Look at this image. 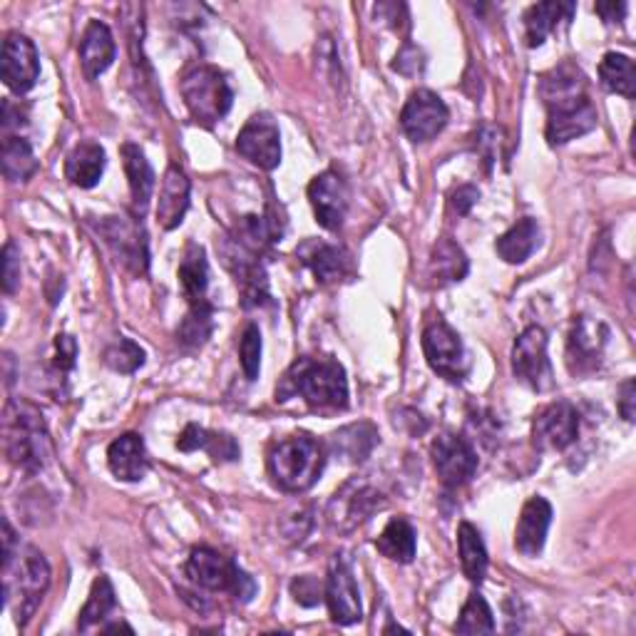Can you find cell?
<instances>
[{
    "instance_id": "cell-35",
    "label": "cell",
    "mask_w": 636,
    "mask_h": 636,
    "mask_svg": "<svg viewBox=\"0 0 636 636\" xmlns=\"http://www.w3.org/2000/svg\"><path fill=\"white\" fill-rule=\"evenodd\" d=\"M180 282L184 288V296L190 298V304L204 302V294H207L209 286V266H207V254L200 245H190L184 251V259L180 264Z\"/></svg>"
},
{
    "instance_id": "cell-4",
    "label": "cell",
    "mask_w": 636,
    "mask_h": 636,
    "mask_svg": "<svg viewBox=\"0 0 636 636\" xmlns=\"http://www.w3.org/2000/svg\"><path fill=\"white\" fill-rule=\"evenodd\" d=\"M50 587V565L43 552L35 547H18V555L11 565L3 567V597L5 606L15 604V622L25 626L31 622L43 594Z\"/></svg>"
},
{
    "instance_id": "cell-38",
    "label": "cell",
    "mask_w": 636,
    "mask_h": 636,
    "mask_svg": "<svg viewBox=\"0 0 636 636\" xmlns=\"http://www.w3.org/2000/svg\"><path fill=\"white\" fill-rule=\"evenodd\" d=\"M212 331H214V308L207 298H204V302L192 304L190 314H186L180 331H177V339L194 349V345L207 343Z\"/></svg>"
},
{
    "instance_id": "cell-45",
    "label": "cell",
    "mask_w": 636,
    "mask_h": 636,
    "mask_svg": "<svg viewBox=\"0 0 636 636\" xmlns=\"http://www.w3.org/2000/svg\"><path fill=\"white\" fill-rule=\"evenodd\" d=\"M209 443V430H204L202 425L190 423L180 435V441H177V447H180L182 453H194V451H204Z\"/></svg>"
},
{
    "instance_id": "cell-42",
    "label": "cell",
    "mask_w": 636,
    "mask_h": 636,
    "mask_svg": "<svg viewBox=\"0 0 636 636\" xmlns=\"http://www.w3.org/2000/svg\"><path fill=\"white\" fill-rule=\"evenodd\" d=\"M294 600L302 606H316L321 600H326V584L318 582L316 577H296L292 582Z\"/></svg>"
},
{
    "instance_id": "cell-25",
    "label": "cell",
    "mask_w": 636,
    "mask_h": 636,
    "mask_svg": "<svg viewBox=\"0 0 636 636\" xmlns=\"http://www.w3.org/2000/svg\"><path fill=\"white\" fill-rule=\"evenodd\" d=\"M123 164L129 180V192H133V202L139 217L147 212L149 200H152L155 192V172L152 164L147 162V155L139 149L135 143H125L123 149Z\"/></svg>"
},
{
    "instance_id": "cell-48",
    "label": "cell",
    "mask_w": 636,
    "mask_h": 636,
    "mask_svg": "<svg viewBox=\"0 0 636 636\" xmlns=\"http://www.w3.org/2000/svg\"><path fill=\"white\" fill-rule=\"evenodd\" d=\"M480 200V192H477V186L473 184H463L461 190L453 192L451 196V204H453V209L457 214H467L473 207H475V202Z\"/></svg>"
},
{
    "instance_id": "cell-12",
    "label": "cell",
    "mask_w": 636,
    "mask_h": 636,
    "mask_svg": "<svg viewBox=\"0 0 636 636\" xmlns=\"http://www.w3.org/2000/svg\"><path fill=\"white\" fill-rule=\"evenodd\" d=\"M447 120H451V112H447L443 98L425 88L416 90L404 105V112H400V127H404L410 143L435 139L445 129Z\"/></svg>"
},
{
    "instance_id": "cell-7",
    "label": "cell",
    "mask_w": 636,
    "mask_h": 636,
    "mask_svg": "<svg viewBox=\"0 0 636 636\" xmlns=\"http://www.w3.org/2000/svg\"><path fill=\"white\" fill-rule=\"evenodd\" d=\"M383 504H386V498L378 492V488H373L363 477H353L341 490H336L329 504H326V522L336 532H353L373 518Z\"/></svg>"
},
{
    "instance_id": "cell-31",
    "label": "cell",
    "mask_w": 636,
    "mask_h": 636,
    "mask_svg": "<svg viewBox=\"0 0 636 636\" xmlns=\"http://www.w3.org/2000/svg\"><path fill=\"white\" fill-rule=\"evenodd\" d=\"M572 13H575V3H537V5H532L525 15L530 48H540V45L547 41V35L559 25V21H569Z\"/></svg>"
},
{
    "instance_id": "cell-49",
    "label": "cell",
    "mask_w": 636,
    "mask_h": 636,
    "mask_svg": "<svg viewBox=\"0 0 636 636\" xmlns=\"http://www.w3.org/2000/svg\"><path fill=\"white\" fill-rule=\"evenodd\" d=\"M634 404H636V386L634 381H624L620 388V400H616V408H620L622 418L626 423H634Z\"/></svg>"
},
{
    "instance_id": "cell-36",
    "label": "cell",
    "mask_w": 636,
    "mask_h": 636,
    "mask_svg": "<svg viewBox=\"0 0 636 636\" xmlns=\"http://www.w3.org/2000/svg\"><path fill=\"white\" fill-rule=\"evenodd\" d=\"M540 92H542V100H545V105H552V102H559V100H567V98L587 95L584 75L579 72L575 65L565 63L542 78Z\"/></svg>"
},
{
    "instance_id": "cell-2",
    "label": "cell",
    "mask_w": 636,
    "mask_h": 636,
    "mask_svg": "<svg viewBox=\"0 0 636 636\" xmlns=\"http://www.w3.org/2000/svg\"><path fill=\"white\" fill-rule=\"evenodd\" d=\"M5 455L18 470L35 475L50 461V433L43 413L21 398L8 400L3 413Z\"/></svg>"
},
{
    "instance_id": "cell-6",
    "label": "cell",
    "mask_w": 636,
    "mask_h": 636,
    "mask_svg": "<svg viewBox=\"0 0 636 636\" xmlns=\"http://www.w3.org/2000/svg\"><path fill=\"white\" fill-rule=\"evenodd\" d=\"M180 88L184 105L192 112L196 123L212 127L222 117H227V112L231 110L234 92L229 88V80L214 65H196V68L186 70Z\"/></svg>"
},
{
    "instance_id": "cell-22",
    "label": "cell",
    "mask_w": 636,
    "mask_h": 636,
    "mask_svg": "<svg viewBox=\"0 0 636 636\" xmlns=\"http://www.w3.org/2000/svg\"><path fill=\"white\" fill-rule=\"evenodd\" d=\"M296 257L302 259L308 269H311V274L316 276L318 284L341 282L351 269V257L345 254L341 247L326 245V241H316V239L304 241V245L296 249Z\"/></svg>"
},
{
    "instance_id": "cell-27",
    "label": "cell",
    "mask_w": 636,
    "mask_h": 636,
    "mask_svg": "<svg viewBox=\"0 0 636 636\" xmlns=\"http://www.w3.org/2000/svg\"><path fill=\"white\" fill-rule=\"evenodd\" d=\"M537 247H540V224L532 217L512 224V227L498 239V245H495L500 259L508 261V264H522V261H527L535 254Z\"/></svg>"
},
{
    "instance_id": "cell-11",
    "label": "cell",
    "mask_w": 636,
    "mask_h": 636,
    "mask_svg": "<svg viewBox=\"0 0 636 636\" xmlns=\"http://www.w3.org/2000/svg\"><path fill=\"white\" fill-rule=\"evenodd\" d=\"M597 123H600V115H597V107L587 95L552 102L547 105V143L552 147L567 145L577 137L592 133Z\"/></svg>"
},
{
    "instance_id": "cell-3",
    "label": "cell",
    "mask_w": 636,
    "mask_h": 636,
    "mask_svg": "<svg viewBox=\"0 0 636 636\" xmlns=\"http://www.w3.org/2000/svg\"><path fill=\"white\" fill-rule=\"evenodd\" d=\"M323 467L326 447L306 433L284 438L269 451V475L284 492H306L314 488Z\"/></svg>"
},
{
    "instance_id": "cell-26",
    "label": "cell",
    "mask_w": 636,
    "mask_h": 636,
    "mask_svg": "<svg viewBox=\"0 0 636 636\" xmlns=\"http://www.w3.org/2000/svg\"><path fill=\"white\" fill-rule=\"evenodd\" d=\"M105 149L98 143H80L65 159V177L82 190H92L105 172Z\"/></svg>"
},
{
    "instance_id": "cell-43",
    "label": "cell",
    "mask_w": 636,
    "mask_h": 636,
    "mask_svg": "<svg viewBox=\"0 0 636 636\" xmlns=\"http://www.w3.org/2000/svg\"><path fill=\"white\" fill-rule=\"evenodd\" d=\"M21 286V254L13 241H8L3 249V288L5 294H15Z\"/></svg>"
},
{
    "instance_id": "cell-28",
    "label": "cell",
    "mask_w": 636,
    "mask_h": 636,
    "mask_svg": "<svg viewBox=\"0 0 636 636\" xmlns=\"http://www.w3.org/2000/svg\"><path fill=\"white\" fill-rule=\"evenodd\" d=\"M416 547H418L416 530L406 518H393L386 525V530L381 532V537L376 540V549L381 552V555L398 565L413 563Z\"/></svg>"
},
{
    "instance_id": "cell-15",
    "label": "cell",
    "mask_w": 636,
    "mask_h": 636,
    "mask_svg": "<svg viewBox=\"0 0 636 636\" xmlns=\"http://www.w3.org/2000/svg\"><path fill=\"white\" fill-rule=\"evenodd\" d=\"M610 331L602 321L589 316H577L567 339V366L575 376H589L602 366Z\"/></svg>"
},
{
    "instance_id": "cell-17",
    "label": "cell",
    "mask_w": 636,
    "mask_h": 636,
    "mask_svg": "<svg viewBox=\"0 0 636 636\" xmlns=\"http://www.w3.org/2000/svg\"><path fill=\"white\" fill-rule=\"evenodd\" d=\"M326 604H329L331 620L341 626H349L363 620L361 592L355 584L351 563L343 555H336L326 579Z\"/></svg>"
},
{
    "instance_id": "cell-20",
    "label": "cell",
    "mask_w": 636,
    "mask_h": 636,
    "mask_svg": "<svg viewBox=\"0 0 636 636\" xmlns=\"http://www.w3.org/2000/svg\"><path fill=\"white\" fill-rule=\"evenodd\" d=\"M552 525V504L545 498H530L520 512L518 530H514V547L520 555L537 557L545 547L547 532Z\"/></svg>"
},
{
    "instance_id": "cell-44",
    "label": "cell",
    "mask_w": 636,
    "mask_h": 636,
    "mask_svg": "<svg viewBox=\"0 0 636 636\" xmlns=\"http://www.w3.org/2000/svg\"><path fill=\"white\" fill-rule=\"evenodd\" d=\"M217 463H231L239 457V445L227 433H209V443L204 447Z\"/></svg>"
},
{
    "instance_id": "cell-37",
    "label": "cell",
    "mask_w": 636,
    "mask_h": 636,
    "mask_svg": "<svg viewBox=\"0 0 636 636\" xmlns=\"http://www.w3.org/2000/svg\"><path fill=\"white\" fill-rule=\"evenodd\" d=\"M117 600H115V587L107 577H98L95 584L90 589V597L86 606H82L80 620H78V629L80 632H90L92 626H98L107 620V616L115 612Z\"/></svg>"
},
{
    "instance_id": "cell-23",
    "label": "cell",
    "mask_w": 636,
    "mask_h": 636,
    "mask_svg": "<svg viewBox=\"0 0 636 636\" xmlns=\"http://www.w3.org/2000/svg\"><path fill=\"white\" fill-rule=\"evenodd\" d=\"M107 465L112 475L123 482L143 480L149 470V457L143 435L125 433L117 441H112L107 447Z\"/></svg>"
},
{
    "instance_id": "cell-33",
    "label": "cell",
    "mask_w": 636,
    "mask_h": 636,
    "mask_svg": "<svg viewBox=\"0 0 636 636\" xmlns=\"http://www.w3.org/2000/svg\"><path fill=\"white\" fill-rule=\"evenodd\" d=\"M3 174L11 182H27L37 172V159L33 155V147L21 135H5L3 137Z\"/></svg>"
},
{
    "instance_id": "cell-40",
    "label": "cell",
    "mask_w": 636,
    "mask_h": 636,
    "mask_svg": "<svg viewBox=\"0 0 636 636\" xmlns=\"http://www.w3.org/2000/svg\"><path fill=\"white\" fill-rule=\"evenodd\" d=\"M145 349H139L133 339H120L105 351V366L117 373H135L145 366Z\"/></svg>"
},
{
    "instance_id": "cell-24",
    "label": "cell",
    "mask_w": 636,
    "mask_h": 636,
    "mask_svg": "<svg viewBox=\"0 0 636 636\" xmlns=\"http://www.w3.org/2000/svg\"><path fill=\"white\" fill-rule=\"evenodd\" d=\"M112 60H115V37H112L105 23L92 21L80 41V63L82 70H86V78H100L110 68Z\"/></svg>"
},
{
    "instance_id": "cell-39",
    "label": "cell",
    "mask_w": 636,
    "mask_h": 636,
    "mask_svg": "<svg viewBox=\"0 0 636 636\" xmlns=\"http://www.w3.org/2000/svg\"><path fill=\"white\" fill-rule=\"evenodd\" d=\"M457 634H492L495 632V616L490 604L485 602L482 594L473 592L461 612V620L455 624Z\"/></svg>"
},
{
    "instance_id": "cell-9",
    "label": "cell",
    "mask_w": 636,
    "mask_h": 636,
    "mask_svg": "<svg viewBox=\"0 0 636 636\" xmlns=\"http://www.w3.org/2000/svg\"><path fill=\"white\" fill-rule=\"evenodd\" d=\"M100 237L105 239L112 257L133 274H147V234L137 217H105L98 224Z\"/></svg>"
},
{
    "instance_id": "cell-32",
    "label": "cell",
    "mask_w": 636,
    "mask_h": 636,
    "mask_svg": "<svg viewBox=\"0 0 636 636\" xmlns=\"http://www.w3.org/2000/svg\"><path fill=\"white\" fill-rule=\"evenodd\" d=\"M457 549H461L463 572L473 584H480L485 575H488V549L485 542L470 522H461L457 527Z\"/></svg>"
},
{
    "instance_id": "cell-19",
    "label": "cell",
    "mask_w": 636,
    "mask_h": 636,
    "mask_svg": "<svg viewBox=\"0 0 636 636\" xmlns=\"http://www.w3.org/2000/svg\"><path fill=\"white\" fill-rule=\"evenodd\" d=\"M308 200L316 214V222L323 229L339 231L343 227L345 212H349V184L339 172H323L308 184Z\"/></svg>"
},
{
    "instance_id": "cell-13",
    "label": "cell",
    "mask_w": 636,
    "mask_h": 636,
    "mask_svg": "<svg viewBox=\"0 0 636 636\" xmlns=\"http://www.w3.org/2000/svg\"><path fill=\"white\" fill-rule=\"evenodd\" d=\"M430 457L445 488H463L477 473V453L470 441L457 433L438 435L430 445Z\"/></svg>"
},
{
    "instance_id": "cell-14",
    "label": "cell",
    "mask_w": 636,
    "mask_h": 636,
    "mask_svg": "<svg viewBox=\"0 0 636 636\" xmlns=\"http://www.w3.org/2000/svg\"><path fill=\"white\" fill-rule=\"evenodd\" d=\"M237 152L259 170H276L282 162V133L269 112H257L254 117L247 120L237 137Z\"/></svg>"
},
{
    "instance_id": "cell-47",
    "label": "cell",
    "mask_w": 636,
    "mask_h": 636,
    "mask_svg": "<svg viewBox=\"0 0 636 636\" xmlns=\"http://www.w3.org/2000/svg\"><path fill=\"white\" fill-rule=\"evenodd\" d=\"M420 58H423V55H420L418 48H413V45H406V48L398 53L396 63H393V70H398L404 75H416L423 70V60Z\"/></svg>"
},
{
    "instance_id": "cell-34",
    "label": "cell",
    "mask_w": 636,
    "mask_h": 636,
    "mask_svg": "<svg viewBox=\"0 0 636 636\" xmlns=\"http://www.w3.org/2000/svg\"><path fill=\"white\" fill-rule=\"evenodd\" d=\"M600 82L606 92L632 100L636 95L634 60L622 53H606L600 63Z\"/></svg>"
},
{
    "instance_id": "cell-5",
    "label": "cell",
    "mask_w": 636,
    "mask_h": 636,
    "mask_svg": "<svg viewBox=\"0 0 636 636\" xmlns=\"http://www.w3.org/2000/svg\"><path fill=\"white\" fill-rule=\"evenodd\" d=\"M186 577L196 587L207 589V592H222L237 597L241 604L251 602L257 594V582L234 559L224 557L222 552L212 547H194L184 567Z\"/></svg>"
},
{
    "instance_id": "cell-8",
    "label": "cell",
    "mask_w": 636,
    "mask_h": 636,
    "mask_svg": "<svg viewBox=\"0 0 636 636\" xmlns=\"http://www.w3.org/2000/svg\"><path fill=\"white\" fill-rule=\"evenodd\" d=\"M512 373L522 386L545 393L555 386L552 363L547 359V333L540 326H530L520 333L512 349Z\"/></svg>"
},
{
    "instance_id": "cell-29",
    "label": "cell",
    "mask_w": 636,
    "mask_h": 636,
    "mask_svg": "<svg viewBox=\"0 0 636 636\" xmlns=\"http://www.w3.org/2000/svg\"><path fill=\"white\" fill-rule=\"evenodd\" d=\"M467 257L465 251L455 245L453 239H441L433 249V254H430V279L438 286H445V284H455V282H463L467 276Z\"/></svg>"
},
{
    "instance_id": "cell-10",
    "label": "cell",
    "mask_w": 636,
    "mask_h": 636,
    "mask_svg": "<svg viewBox=\"0 0 636 636\" xmlns=\"http://www.w3.org/2000/svg\"><path fill=\"white\" fill-rule=\"evenodd\" d=\"M423 351L428 359V366L433 368L438 376L447 381H461L467 371L465 349L457 331L445 318H433L428 321L423 331Z\"/></svg>"
},
{
    "instance_id": "cell-18",
    "label": "cell",
    "mask_w": 636,
    "mask_h": 636,
    "mask_svg": "<svg viewBox=\"0 0 636 636\" xmlns=\"http://www.w3.org/2000/svg\"><path fill=\"white\" fill-rule=\"evenodd\" d=\"M0 72L3 82L18 95L33 90L37 78H41V58L31 37L21 33H8L3 41V53H0Z\"/></svg>"
},
{
    "instance_id": "cell-46",
    "label": "cell",
    "mask_w": 636,
    "mask_h": 636,
    "mask_svg": "<svg viewBox=\"0 0 636 636\" xmlns=\"http://www.w3.org/2000/svg\"><path fill=\"white\" fill-rule=\"evenodd\" d=\"M75 359H78V343H75L72 336L60 333L55 339V366L60 371H72Z\"/></svg>"
},
{
    "instance_id": "cell-16",
    "label": "cell",
    "mask_w": 636,
    "mask_h": 636,
    "mask_svg": "<svg viewBox=\"0 0 636 636\" xmlns=\"http://www.w3.org/2000/svg\"><path fill=\"white\" fill-rule=\"evenodd\" d=\"M579 435V413L567 400H555V404L537 410L532 420V443L537 451H565L572 445Z\"/></svg>"
},
{
    "instance_id": "cell-30",
    "label": "cell",
    "mask_w": 636,
    "mask_h": 636,
    "mask_svg": "<svg viewBox=\"0 0 636 636\" xmlns=\"http://www.w3.org/2000/svg\"><path fill=\"white\" fill-rule=\"evenodd\" d=\"M378 445V430L371 423H353L331 435L333 453H339L349 463H363Z\"/></svg>"
},
{
    "instance_id": "cell-1",
    "label": "cell",
    "mask_w": 636,
    "mask_h": 636,
    "mask_svg": "<svg viewBox=\"0 0 636 636\" xmlns=\"http://www.w3.org/2000/svg\"><path fill=\"white\" fill-rule=\"evenodd\" d=\"M292 396H302L311 410L333 413L349 406V378L339 361L304 355L286 371L282 386L276 388L279 400H288Z\"/></svg>"
},
{
    "instance_id": "cell-21",
    "label": "cell",
    "mask_w": 636,
    "mask_h": 636,
    "mask_svg": "<svg viewBox=\"0 0 636 636\" xmlns=\"http://www.w3.org/2000/svg\"><path fill=\"white\" fill-rule=\"evenodd\" d=\"M190 190L192 184L186 180L182 167L170 164L162 177V190H159L157 202V222L162 229H177L184 222V214L190 209Z\"/></svg>"
},
{
    "instance_id": "cell-50",
    "label": "cell",
    "mask_w": 636,
    "mask_h": 636,
    "mask_svg": "<svg viewBox=\"0 0 636 636\" xmlns=\"http://www.w3.org/2000/svg\"><path fill=\"white\" fill-rule=\"evenodd\" d=\"M594 11L604 18V23H622V18L626 13V3H600Z\"/></svg>"
},
{
    "instance_id": "cell-41",
    "label": "cell",
    "mask_w": 636,
    "mask_h": 636,
    "mask_svg": "<svg viewBox=\"0 0 636 636\" xmlns=\"http://www.w3.org/2000/svg\"><path fill=\"white\" fill-rule=\"evenodd\" d=\"M239 355H241V368H245V376L249 381L259 378V368H261V331L257 323H249L245 329V336H241V345H239Z\"/></svg>"
}]
</instances>
